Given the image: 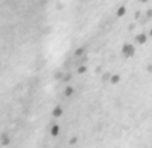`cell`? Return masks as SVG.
<instances>
[{
  "mask_svg": "<svg viewBox=\"0 0 152 148\" xmlns=\"http://www.w3.org/2000/svg\"><path fill=\"white\" fill-rule=\"evenodd\" d=\"M126 13H127V5L126 4L119 5L118 9H116V16H118V17H123Z\"/></svg>",
  "mask_w": 152,
  "mask_h": 148,
  "instance_id": "6da1fadb",
  "label": "cell"
},
{
  "mask_svg": "<svg viewBox=\"0 0 152 148\" xmlns=\"http://www.w3.org/2000/svg\"><path fill=\"white\" fill-rule=\"evenodd\" d=\"M139 1H140V3H143V4H144V3H148V1H150V0H139Z\"/></svg>",
  "mask_w": 152,
  "mask_h": 148,
  "instance_id": "7a4b0ae2",
  "label": "cell"
}]
</instances>
